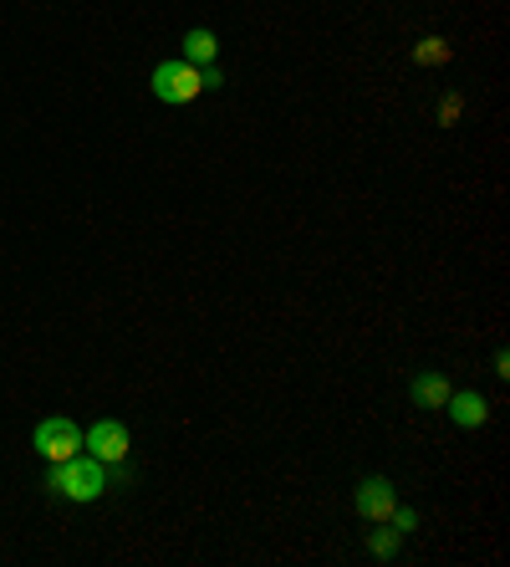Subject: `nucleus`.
Listing matches in <instances>:
<instances>
[{"label":"nucleus","mask_w":510,"mask_h":567,"mask_svg":"<svg viewBox=\"0 0 510 567\" xmlns=\"http://www.w3.org/2000/svg\"><path fill=\"white\" fill-rule=\"evenodd\" d=\"M408 394H414V404H419V410H445L449 379H445V373H419V379L408 383Z\"/></svg>","instance_id":"7"},{"label":"nucleus","mask_w":510,"mask_h":567,"mask_svg":"<svg viewBox=\"0 0 510 567\" xmlns=\"http://www.w3.org/2000/svg\"><path fill=\"white\" fill-rule=\"evenodd\" d=\"M52 491L72 496V502H97L107 491V465L97 455H72V461H52Z\"/></svg>","instance_id":"1"},{"label":"nucleus","mask_w":510,"mask_h":567,"mask_svg":"<svg viewBox=\"0 0 510 567\" xmlns=\"http://www.w3.org/2000/svg\"><path fill=\"white\" fill-rule=\"evenodd\" d=\"M215 52H220V41H215V31L195 27V31H184V62H195V66H210Z\"/></svg>","instance_id":"8"},{"label":"nucleus","mask_w":510,"mask_h":567,"mask_svg":"<svg viewBox=\"0 0 510 567\" xmlns=\"http://www.w3.org/2000/svg\"><path fill=\"white\" fill-rule=\"evenodd\" d=\"M445 56H449V47H445V41H424V47H419V62H445Z\"/></svg>","instance_id":"9"},{"label":"nucleus","mask_w":510,"mask_h":567,"mask_svg":"<svg viewBox=\"0 0 510 567\" xmlns=\"http://www.w3.org/2000/svg\"><path fill=\"white\" fill-rule=\"evenodd\" d=\"M37 450L46 461H72L82 450V430L72 420H41L37 424Z\"/></svg>","instance_id":"4"},{"label":"nucleus","mask_w":510,"mask_h":567,"mask_svg":"<svg viewBox=\"0 0 510 567\" xmlns=\"http://www.w3.org/2000/svg\"><path fill=\"white\" fill-rule=\"evenodd\" d=\"M82 450H92L103 465H123L128 461V430H123L118 420H97L87 435H82Z\"/></svg>","instance_id":"3"},{"label":"nucleus","mask_w":510,"mask_h":567,"mask_svg":"<svg viewBox=\"0 0 510 567\" xmlns=\"http://www.w3.org/2000/svg\"><path fill=\"white\" fill-rule=\"evenodd\" d=\"M445 410H449V420L455 424H465V430H475V424H485L490 420V410H485V399L480 394H470V389H449V399H445Z\"/></svg>","instance_id":"6"},{"label":"nucleus","mask_w":510,"mask_h":567,"mask_svg":"<svg viewBox=\"0 0 510 567\" xmlns=\"http://www.w3.org/2000/svg\"><path fill=\"white\" fill-rule=\"evenodd\" d=\"M373 553H378V557L393 553V537H388V532H383V537H373Z\"/></svg>","instance_id":"10"},{"label":"nucleus","mask_w":510,"mask_h":567,"mask_svg":"<svg viewBox=\"0 0 510 567\" xmlns=\"http://www.w3.org/2000/svg\"><path fill=\"white\" fill-rule=\"evenodd\" d=\"M205 93V78H199L195 62H158L154 66V97L158 103H195Z\"/></svg>","instance_id":"2"},{"label":"nucleus","mask_w":510,"mask_h":567,"mask_svg":"<svg viewBox=\"0 0 510 567\" xmlns=\"http://www.w3.org/2000/svg\"><path fill=\"white\" fill-rule=\"evenodd\" d=\"M393 506H398V491H393L383 475H367L363 486H357V516H363V522H388Z\"/></svg>","instance_id":"5"}]
</instances>
